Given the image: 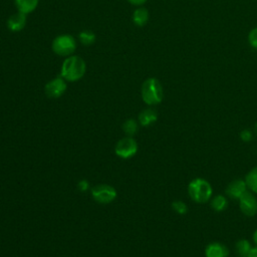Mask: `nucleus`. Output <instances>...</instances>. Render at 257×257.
<instances>
[{
    "label": "nucleus",
    "instance_id": "nucleus-18",
    "mask_svg": "<svg viewBox=\"0 0 257 257\" xmlns=\"http://www.w3.org/2000/svg\"><path fill=\"white\" fill-rule=\"evenodd\" d=\"M79 37V40L80 42L83 44V45H90L92 44L94 41H95V35L93 32L89 31V30H84V31H81L78 35Z\"/></svg>",
    "mask_w": 257,
    "mask_h": 257
},
{
    "label": "nucleus",
    "instance_id": "nucleus-14",
    "mask_svg": "<svg viewBox=\"0 0 257 257\" xmlns=\"http://www.w3.org/2000/svg\"><path fill=\"white\" fill-rule=\"evenodd\" d=\"M148 20H149V11L146 8L140 7L134 11L133 21L137 26L146 25Z\"/></svg>",
    "mask_w": 257,
    "mask_h": 257
},
{
    "label": "nucleus",
    "instance_id": "nucleus-22",
    "mask_svg": "<svg viewBox=\"0 0 257 257\" xmlns=\"http://www.w3.org/2000/svg\"><path fill=\"white\" fill-rule=\"evenodd\" d=\"M240 138L243 142H250L252 139H253V134L250 130H243L241 133H240Z\"/></svg>",
    "mask_w": 257,
    "mask_h": 257
},
{
    "label": "nucleus",
    "instance_id": "nucleus-9",
    "mask_svg": "<svg viewBox=\"0 0 257 257\" xmlns=\"http://www.w3.org/2000/svg\"><path fill=\"white\" fill-rule=\"evenodd\" d=\"M248 187L247 184L245 182V180H241V179H237L232 181L226 188V194L228 197L235 199V200H239L240 197L247 191Z\"/></svg>",
    "mask_w": 257,
    "mask_h": 257
},
{
    "label": "nucleus",
    "instance_id": "nucleus-6",
    "mask_svg": "<svg viewBox=\"0 0 257 257\" xmlns=\"http://www.w3.org/2000/svg\"><path fill=\"white\" fill-rule=\"evenodd\" d=\"M138 151V145L132 138L121 139L115 146V154L122 158L127 159L133 157Z\"/></svg>",
    "mask_w": 257,
    "mask_h": 257
},
{
    "label": "nucleus",
    "instance_id": "nucleus-27",
    "mask_svg": "<svg viewBox=\"0 0 257 257\" xmlns=\"http://www.w3.org/2000/svg\"><path fill=\"white\" fill-rule=\"evenodd\" d=\"M254 133H255L256 136H257V121H256V123H255V125H254Z\"/></svg>",
    "mask_w": 257,
    "mask_h": 257
},
{
    "label": "nucleus",
    "instance_id": "nucleus-17",
    "mask_svg": "<svg viewBox=\"0 0 257 257\" xmlns=\"http://www.w3.org/2000/svg\"><path fill=\"white\" fill-rule=\"evenodd\" d=\"M245 182L247 184L248 189H250V191H252L254 193H257V167L252 169L246 175Z\"/></svg>",
    "mask_w": 257,
    "mask_h": 257
},
{
    "label": "nucleus",
    "instance_id": "nucleus-2",
    "mask_svg": "<svg viewBox=\"0 0 257 257\" xmlns=\"http://www.w3.org/2000/svg\"><path fill=\"white\" fill-rule=\"evenodd\" d=\"M188 194L190 198L199 204L207 203L213 194L211 184L202 178L194 179L188 186Z\"/></svg>",
    "mask_w": 257,
    "mask_h": 257
},
{
    "label": "nucleus",
    "instance_id": "nucleus-4",
    "mask_svg": "<svg viewBox=\"0 0 257 257\" xmlns=\"http://www.w3.org/2000/svg\"><path fill=\"white\" fill-rule=\"evenodd\" d=\"M52 50L59 56H70L76 48V41L73 36L69 34H61L52 41Z\"/></svg>",
    "mask_w": 257,
    "mask_h": 257
},
{
    "label": "nucleus",
    "instance_id": "nucleus-10",
    "mask_svg": "<svg viewBox=\"0 0 257 257\" xmlns=\"http://www.w3.org/2000/svg\"><path fill=\"white\" fill-rule=\"evenodd\" d=\"M229 249L222 243L213 242L210 243L205 249L206 257H228Z\"/></svg>",
    "mask_w": 257,
    "mask_h": 257
},
{
    "label": "nucleus",
    "instance_id": "nucleus-5",
    "mask_svg": "<svg viewBox=\"0 0 257 257\" xmlns=\"http://www.w3.org/2000/svg\"><path fill=\"white\" fill-rule=\"evenodd\" d=\"M93 199L101 204H107L112 202L116 197L115 190L108 185H97L91 190Z\"/></svg>",
    "mask_w": 257,
    "mask_h": 257
},
{
    "label": "nucleus",
    "instance_id": "nucleus-25",
    "mask_svg": "<svg viewBox=\"0 0 257 257\" xmlns=\"http://www.w3.org/2000/svg\"><path fill=\"white\" fill-rule=\"evenodd\" d=\"M247 257H257V247L252 248Z\"/></svg>",
    "mask_w": 257,
    "mask_h": 257
},
{
    "label": "nucleus",
    "instance_id": "nucleus-23",
    "mask_svg": "<svg viewBox=\"0 0 257 257\" xmlns=\"http://www.w3.org/2000/svg\"><path fill=\"white\" fill-rule=\"evenodd\" d=\"M78 188L81 190V191H86L87 188H88V183L86 181H80L78 183Z\"/></svg>",
    "mask_w": 257,
    "mask_h": 257
},
{
    "label": "nucleus",
    "instance_id": "nucleus-20",
    "mask_svg": "<svg viewBox=\"0 0 257 257\" xmlns=\"http://www.w3.org/2000/svg\"><path fill=\"white\" fill-rule=\"evenodd\" d=\"M172 208H173V210L176 213H178L180 215H185L188 212V207H187V205L183 201H175V202H173L172 203Z\"/></svg>",
    "mask_w": 257,
    "mask_h": 257
},
{
    "label": "nucleus",
    "instance_id": "nucleus-7",
    "mask_svg": "<svg viewBox=\"0 0 257 257\" xmlns=\"http://www.w3.org/2000/svg\"><path fill=\"white\" fill-rule=\"evenodd\" d=\"M238 201L240 210L244 215L252 217L257 213V199L252 193L246 191Z\"/></svg>",
    "mask_w": 257,
    "mask_h": 257
},
{
    "label": "nucleus",
    "instance_id": "nucleus-21",
    "mask_svg": "<svg viewBox=\"0 0 257 257\" xmlns=\"http://www.w3.org/2000/svg\"><path fill=\"white\" fill-rule=\"evenodd\" d=\"M248 42L254 49H257V27L253 28L248 35Z\"/></svg>",
    "mask_w": 257,
    "mask_h": 257
},
{
    "label": "nucleus",
    "instance_id": "nucleus-1",
    "mask_svg": "<svg viewBox=\"0 0 257 257\" xmlns=\"http://www.w3.org/2000/svg\"><path fill=\"white\" fill-rule=\"evenodd\" d=\"M85 69V61L81 57L70 55L63 61L60 74L61 77L67 81H76L84 75Z\"/></svg>",
    "mask_w": 257,
    "mask_h": 257
},
{
    "label": "nucleus",
    "instance_id": "nucleus-13",
    "mask_svg": "<svg viewBox=\"0 0 257 257\" xmlns=\"http://www.w3.org/2000/svg\"><path fill=\"white\" fill-rule=\"evenodd\" d=\"M157 118H158V114H157L156 110H154L152 108L144 109L139 115V120H140L141 124L144 126H148V125L152 124L153 122H155L157 120Z\"/></svg>",
    "mask_w": 257,
    "mask_h": 257
},
{
    "label": "nucleus",
    "instance_id": "nucleus-8",
    "mask_svg": "<svg viewBox=\"0 0 257 257\" xmlns=\"http://www.w3.org/2000/svg\"><path fill=\"white\" fill-rule=\"evenodd\" d=\"M44 90L48 97L57 98V97L61 96L64 93V91L66 90L65 79L62 78L61 76L51 79L50 81H48L46 83Z\"/></svg>",
    "mask_w": 257,
    "mask_h": 257
},
{
    "label": "nucleus",
    "instance_id": "nucleus-24",
    "mask_svg": "<svg viewBox=\"0 0 257 257\" xmlns=\"http://www.w3.org/2000/svg\"><path fill=\"white\" fill-rule=\"evenodd\" d=\"M131 4L133 5H136V6H140V5H143L144 3H146L147 0H127Z\"/></svg>",
    "mask_w": 257,
    "mask_h": 257
},
{
    "label": "nucleus",
    "instance_id": "nucleus-15",
    "mask_svg": "<svg viewBox=\"0 0 257 257\" xmlns=\"http://www.w3.org/2000/svg\"><path fill=\"white\" fill-rule=\"evenodd\" d=\"M227 206H228L227 198L223 195H217L211 201V207L216 212L224 211L227 208Z\"/></svg>",
    "mask_w": 257,
    "mask_h": 257
},
{
    "label": "nucleus",
    "instance_id": "nucleus-26",
    "mask_svg": "<svg viewBox=\"0 0 257 257\" xmlns=\"http://www.w3.org/2000/svg\"><path fill=\"white\" fill-rule=\"evenodd\" d=\"M253 240H254L255 244L257 245V229L255 230V232H254V234H253Z\"/></svg>",
    "mask_w": 257,
    "mask_h": 257
},
{
    "label": "nucleus",
    "instance_id": "nucleus-16",
    "mask_svg": "<svg viewBox=\"0 0 257 257\" xmlns=\"http://www.w3.org/2000/svg\"><path fill=\"white\" fill-rule=\"evenodd\" d=\"M235 249H236V253H237L238 257H247L249 252L251 251L252 247L248 240L241 239L236 243Z\"/></svg>",
    "mask_w": 257,
    "mask_h": 257
},
{
    "label": "nucleus",
    "instance_id": "nucleus-19",
    "mask_svg": "<svg viewBox=\"0 0 257 257\" xmlns=\"http://www.w3.org/2000/svg\"><path fill=\"white\" fill-rule=\"evenodd\" d=\"M122 130L125 132V134H127L130 136L134 135L138 131V123H137V121L135 119H127L123 123Z\"/></svg>",
    "mask_w": 257,
    "mask_h": 257
},
{
    "label": "nucleus",
    "instance_id": "nucleus-12",
    "mask_svg": "<svg viewBox=\"0 0 257 257\" xmlns=\"http://www.w3.org/2000/svg\"><path fill=\"white\" fill-rule=\"evenodd\" d=\"M39 0H15L16 8L19 12L28 14L35 10Z\"/></svg>",
    "mask_w": 257,
    "mask_h": 257
},
{
    "label": "nucleus",
    "instance_id": "nucleus-11",
    "mask_svg": "<svg viewBox=\"0 0 257 257\" xmlns=\"http://www.w3.org/2000/svg\"><path fill=\"white\" fill-rule=\"evenodd\" d=\"M26 23V14L17 12L11 15L7 20V27L12 32H18L22 30Z\"/></svg>",
    "mask_w": 257,
    "mask_h": 257
},
{
    "label": "nucleus",
    "instance_id": "nucleus-3",
    "mask_svg": "<svg viewBox=\"0 0 257 257\" xmlns=\"http://www.w3.org/2000/svg\"><path fill=\"white\" fill-rule=\"evenodd\" d=\"M163 95L162 84L157 78L150 77L144 81L142 85V97L147 104L155 105L160 103Z\"/></svg>",
    "mask_w": 257,
    "mask_h": 257
}]
</instances>
